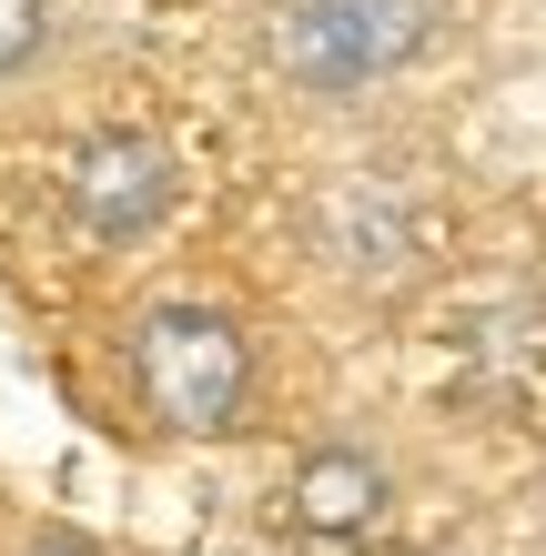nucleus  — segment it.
Returning a JSON list of instances; mask_svg holds the SVG:
<instances>
[{"label": "nucleus", "instance_id": "423d86ee", "mask_svg": "<svg viewBox=\"0 0 546 556\" xmlns=\"http://www.w3.org/2000/svg\"><path fill=\"white\" fill-rule=\"evenodd\" d=\"M0 556H112L91 527H72V516H30V527H11V546Z\"/></svg>", "mask_w": 546, "mask_h": 556}, {"label": "nucleus", "instance_id": "39448f33", "mask_svg": "<svg viewBox=\"0 0 546 556\" xmlns=\"http://www.w3.org/2000/svg\"><path fill=\"white\" fill-rule=\"evenodd\" d=\"M51 30H61L51 0H0V81H21L30 61L51 51Z\"/></svg>", "mask_w": 546, "mask_h": 556}, {"label": "nucleus", "instance_id": "f257e3e1", "mask_svg": "<svg viewBox=\"0 0 546 556\" xmlns=\"http://www.w3.org/2000/svg\"><path fill=\"white\" fill-rule=\"evenodd\" d=\"M122 384L163 445H223L264 405V344L223 293H142L122 314Z\"/></svg>", "mask_w": 546, "mask_h": 556}, {"label": "nucleus", "instance_id": "f03ea898", "mask_svg": "<svg viewBox=\"0 0 546 556\" xmlns=\"http://www.w3.org/2000/svg\"><path fill=\"white\" fill-rule=\"evenodd\" d=\"M445 21V0H274L264 61L294 102H365L395 72H415Z\"/></svg>", "mask_w": 546, "mask_h": 556}, {"label": "nucleus", "instance_id": "7ed1b4c3", "mask_svg": "<svg viewBox=\"0 0 546 556\" xmlns=\"http://www.w3.org/2000/svg\"><path fill=\"white\" fill-rule=\"evenodd\" d=\"M61 203L91 243H142L163 233L173 203H182V162L163 132H142V122H112V132H91L72 152V173H61Z\"/></svg>", "mask_w": 546, "mask_h": 556}, {"label": "nucleus", "instance_id": "20e7f679", "mask_svg": "<svg viewBox=\"0 0 546 556\" xmlns=\"http://www.w3.org/2000/svg\"><path fill=\"white\" fill-rule=\"evenodd\" d=\"M384 506H395V476H384V455L355 445V435H325L294 455V485H283V516H294L304 536L325 546H355L384 527Z\"/></svg>", "mask_w": 546, "mask_h": 556}]
</instances>
